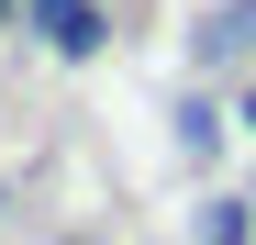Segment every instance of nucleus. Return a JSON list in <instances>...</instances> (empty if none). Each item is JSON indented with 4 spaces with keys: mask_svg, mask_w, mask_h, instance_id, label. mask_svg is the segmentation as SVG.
Masks as SVG:
<instances>
[{
    "mask_svg": "<svg viewBox=\"0 0 256 245\" xmlns=\"http://www.w3.org/2000/svg\"><path fill=\"white\" fill-rule=\"evenodd\" d=\"M34 22H45V45H56L67 67H90V56L112 45V12H100V0H34Z\"/></svg>",
    "mask_w": 256,
    "mask_h": 245,
    "instance_id": "1",
    "label": "nucleus"
},
{
    "mask_svg": "<svg viewBox=\"0 0 256 245\" xmlns=\"http://www.w3.org/2000/svg\"><path fill=\"white\" fill-rule=\"evenodd\" d=\"M190 56L200 67H256V0H212L200 34H190Z\"/></svg>",
    "mask_w": 256,
    "mask_h": 245,
    "instance_id": "2",
    "label": "nucleus"
},
{
    "mask_svg": "<svg viewBox=\"0 0 256 245\" xmlns=\"http://www.w3.org/2000/svg\"><path fill=\"white\" fill-rule=\"evenodd\" d=\"M167 122H178V156H190V168H212V156H223V100L178 90V112H167Z\"/></svg>",
    "mask_w": 256,
    "mask_h": 245,
    "instance_id": "3",
    "label": "nucleus"
},
{
    "mask_svg": "<svg viewBox=\"0 0 256 245\" xmlns=\"http://www.w3.org/2000/svg\"><path fill=\"white\" fill-rule=\"evenodd\" d=\"M190 234H200V245H256V212H245V200H234V190H212Z\"/></svg>",
    "mask_w": 256,
    "mask_h": 245,
    "instance_id": "4",
    "label": "nucleus"
},
{
    "mask_svg": "<svg viewBox=\"0 0 256 245\" xmlns=\"http://www.w3.org/2000/svg\"><path fill=\"white\" fill-rule=\"evenodd\" d=\"M234 122H245V134H256V67H245V90H234Z\"/></svg>",
    "mask_w": 256,
    "mask_h": 245,
    "instance_id": "5",
    "label": "nucleus"
},
{
    "mask_svg": "<svg viewBox=\"0 0 256 245\" xmlns=\"http://www.w3.org/2000/svg\"><path fill=\"white\" fill-rule=\"evenodd\" d=\"M0 22H22V0H0Z\"/></svg>",
    "mask_w": 256,
    "mask_h": 245,
    "instance_id": "6",
    "label": "nucleus"
},
{
    "mask_svg": "<svg viewBox=\"0 0 256 245\" xmlns=\"http://www.w3.org/2000/svg\"><path fill=\"white\" fill-rule=\"evenodd\" d=\"M67 245H100V234H67Z\"/></svg>",
    "mask_w": 256,
    "mask_h": 245,
    "instance_id": "7",
    "label": "nucleus"
}]
</instances>
